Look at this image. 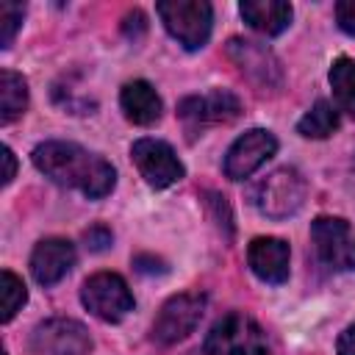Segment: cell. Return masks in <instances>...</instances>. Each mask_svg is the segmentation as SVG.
<instances>
[{"mask_svg":"<svg viewBox=\"0 0 355 355\" xmlns=\"http://www.w3.org/2000/svg\"><path fill=\"white\" fill-rule=\"evenodd\" d=\"M31 158L44 178L58 186L78 189L89 200H103L116 186L114 166L103 155L89 153L75 141H42L33 147Z\"/></svg>","mask_w":355,"mask_h":355,"instance_id":"obj_1","label":"cell"},{"mask_svg":"<svg viewBox=\"0 0 355 355\" xmlns=\"http://www.w3.org/2000/svg\"><path fill=\"white\" fill-rule=\"evenodd\" d=\"M202 355H269V338L252 316L233 311L211 324Z\"/></svg>","mask_w":355,"mask_h":355,"instance_id":"obj_2","label":"cell"},{"mask_svg":"<svg viewBox=\"0 0 355 355\" xmlns=\"http://www.w3.org/2000/svg\"><path fill=\"white\" fill-rule=\"evenodd\" d=\"M308 194V183L305 178L294 169V166H280L275 172H269L263 180H258L250 191L252 205L269 216V219H288L294 216Z\"/></svg>","mask_w":355,"mask_h":355,"instance_id":"obj_3","label":"cell"},{"mask_svg":"<svg viewBox=\"0 0 355 355\" xmlns=\"http://www.w3.org/2000/svg\"><path fill=\"white\" fill-rule=\"evenodd\" d=\"M164 28L186 50H200L214 25V8L205 0H161L155 6Z\"/></svg>","mask_w":355,"mask_h":355,"instance_id":"obj_4","label":"cell"},{"mask_svg":"<svg viewBox=\"0 0 355 355\" xmlns=\"http://www.w3.org/2000/svg\"><path fill=\"white\" fill-rule=\"evenodd\" d=\"M80 302L92 316L103 322H122L136 305L128 283L116 272H97L86 277L80 288Z\"/></svg>","mask_w":355,"mask_h":355,"instance_id":"obj_5","label":"cell"},{"mask_svg":"<svg viewBox=\"0 0 355 355\" xmlns=\"http://www.w3.org/2000/svg\"><path fill=\"white\" fill-rule=\"evenodd\" d=\"M316 258L330 272L355 269V227L341 216H319L311 225Z\"/></svg>","mask_w":355,"mask_h":355,"instance_id":"obj_6","label":"cell"},{"mask_svg":"<svg viewBox=\"0 0 355 355\" xmlns=\"http://www.w3.org/2000/svg\"><path fill=\"white\" fill-rule=\"evenodd\" d=\"M202 313H205V294L180 291L161 305V311L153 322V338L158 344H178L189 333L197 330Z\"/></svg>","mask_w":355,"mask_h":355,"instance_id":"obj_7","label":"cell"},{"mask_svg":"<svg viewBox=\"0 0 355 355\" xmlns=\"http://www.w3.org/2000/svg\"><path fill=\"white\" fill-rule=\"evenodd\" d=\"M31 349L36 355H89L92 336L78 319L53 316L33 327Z\"/></svg>","mask_w":355,"mask_h":355,"instance_id":"obj_8","label":"cell"},{"mask_svg":"<svg viewBox=\"0 0 355 355\" xmlns=\"http://www.w3.org/2000/svg\"><path fill=\"white\" fill-rule=\"evenodd\" d=\"M130 158L139 169V175L147 180V186L153 189H166L172 183H178L186 169L178 158V153L172 150V144L161 141V139H136L130 147Z\"/></svg>","mask_w":355,"mask_h":355,"instance_id":"obj_9","label":"cell"},{"mask_svg":"<svg viewBox=\"0 0 355 355\" xmlns=\"http://www.w3.org/2000/svg\"><path fill=\"white\" fill-rule=\"evenodd\" d=\"M227 55L239 67V72L258 89V92H275L283 83L280 61L275 53L252 39H230L227 42Z\"/></svg>","mask_w":355,"mask_h":355,"instance_id":"obj_10","label":"cell"},{"mask_svg":"<svg viewBox=\"0 0 355 355\" xmlns=\"http://www.w3.org/2000/svg\"><path fill=\"white\" fill-rule=\"evenodd\" d=\"M241 114V103L233 92L225 89H214L208 94H194L180 100L178 105V116L183 119L186 130L191 136H197L200 130H205L208 125H219V122H233Z\"/></svg>","mask_w":355,"mask_h":355,"instance_id":"obj_11","label":"cell"},{"mask_svg":"<svg viewBox=\"0 0 355 355\" xmlns=\"http://www.w3.org/2000/svg\"><path fill=\"white\" fill-rule=\"evenodd\" d=\"M277 153V139L275 133L263 128H252L241 133L225 153V175L230 180H244L250 178L261 164H266Z\"/></svg>","mask_w":355,"mask_h":355,"instance_id":"obj_12","label":"cell"},{"mask_svg":"<svg viewBox=\"0 0 355 355\" xmlns=\"http://www.w3.org/2000/svg\"><path fill=\"white\" fill-rule=\"evenodd\" d=\"M75 266V244L58 236L42 239L31 252V275L39 286H55Z\"/></svg>","mask_w":355,"mask_h":355,"instance_id":"obj_13","label":"cell"},{"mask_svg":"<svg viewBox=\"0 0 355 355\" xmlns=\"http://www.w3.org/2000/svg\"><path fill=\"white\" fill-rule=\"evenodd\" d=\"M288 244L277 236H258L247 247V263L252 275L263 283L280 286L288 280Z\"/></svg>","mask_w":355,"mask_h":355,"instance_id":"obj_14","label":"cell"},{"mask_svg":"<svg viewBox=\"0 0 355 355\" xmlns=\"http://www.w3.org/2000/svg\"><path fill=\"white\" fill-rule=\"evenodd\" d=\"M119 105H122L125 116L133 125H141V128L155 125L161 119V111H164L158 92L147 80H130V83H125L122 92H119Z\"/></svg>","mask_w":355,"mask_h":355,"instance_id":"obj_15","label":"cell"},{"mask_svg":"<svg viewBox=\"0 0 355 355\" xmlns=\"http://www.w3.org/2000/svg\"><path fill=\"white\" fill-rule=\"evenodd\" d=\"M239 11L244 22L263 36H277L291 22V6L283 0H244Z\"/></svg>","mask_w":355,"mask_h":355,"instance_id":"obj_16","label":"cell"},{"mask_svg":"<svg viewBox=\"0 0 355 355\" xmlns=\"http://www.w3.org/2000/svg\"><path fill=\"white\" fill-rule=\"evenodd\" d=\"M28 108V83L19 72L3 69L0 72V122L8 125L22 116Z\"/></svg>","mask_w":355,"mask_h":355,"instance_id":"obj_17","label":"cell"},{"mask_svg":"<svg viewBox=\"0 0 355 355\" xmlns=\"http://www.w3.org/2000/svg\"><path fill=\"white\" fill-rule=\"evenodd\" d=\"M330 86H333V97L336 105L355 119V58L338 55L330 67Z\"/></svg>","mask_w":355,"mask_h":355,"instance_id":"obj_18","label":"cell"},{"mask_svg":"<svg viewBox=\"0 0 355 355\" xmlns=\"http://www.w3.org/2000/svg\"><path fill=\"white\" fill-rule=\"evenodd\" d=\"M336 128H338V111L327 100H316L297 122V133L305 139H327L330 133H336Z\"/></svg>","mask_w":355,"mask_h":355,"instance_id":"obj_19","label":"cell"},{"mask_svg":"<svg viewBox=\"0 0 355 355\" xmlns=\"http://www.w3.org/2000/svg\"><path fill=\"white\" fill-rule=\"evenodd\" d=\"M25 300H28L25 283L14 272L3 269V275H0V308H3L0 311V319L3 322H11L17 316V311H22Z\"/></svg>","mask_w":355,"mask_h":355,"instance_id":"obj_20","label":"cell"},{"mask_svg":"<svg viewBox=\"0 0 355 355\" xmlns=\"http://www.w3.org/2000/svg\"><path fill=\"white\" fill-rule=\"evenodd\" d=\"M22 19H25L22 3H14V0L0 3V47H11L17 31L22 28Z\"/></svg>","mask_w":355,"mask_h":355,"instance_id":"obj_21","label":"cell"},{"mask_svg":"<svg viewBox=\"0 0 355 355\" xmlns=\"http://www.w3.org/2000/svg\"><path fill=\"white\" fill-rule=\"evenodd\" d=\"M83 241H86V247H89L92 252H103V250L111 247L114 236H111V230H108L105 225H94V227H89V230L83 233Z\"/></svg>","mask_w":355,"mask_h":355,"instance_id":"obj_22","label":"cell"},{"mask_svg":"<svg viewBox=\"0 0 355 355\" xmlns=\"http://www.w3.org/2000/svg\"><path fill=\"white\" fill-rule=\"evenodd\" d=\"M336 22L344 33L355 36V0H341L336 6Z\"/></svg>","mask_w":355,"mask_h":355,"instance_id":"obj_23","label":"cell"},{"mask_svg":"<svg viewBox=\"0 0 355 355\" xmlns=\"http://www.w3.org/2000/svg\"><path fill=\"white\" fill-rule=\"evenodd\" d=\"M144 28H147V19H144V14H141L139 8L128 11V17H125V22H122V31H125L130 39H139V33H144Z\"/></svg>","mask_w":355,"mask_h":355,"instance_id":"obj_24","label":"cell"},{"mask_svg":"<svg viewBox=\"0 0 355 355\" xmlns=\"http://www.w3.org/2000/svg\"><path fill=\"white\" fill-rule=\"evenodd\" d=\"M133 266H136L139 272H147V275H155V272H166L164 261H158V258H150V255H136V258H133Z\"/></svg>","mask_w":355,"mask_h":355,"instance_id":"obj_25","label":"cell"},{"mask_svg":"<svg viewBox=\"0 0 355 355\" xmlns=\"http://www.w3.org/2000/svg\"><path fill=\"white\" fill-rule=\"evenodd\" d=\"M336 352H338V355H355V324H349V327L338 336Z\"/></svg>","mask_w":355,"mask_h":355,"instance_id":"obj_26","label":"cell"},{"mask_svg":"<svg viewBox=\"0 0 355 355\" xmlns=\"http://www.w3.org/2000/svg\"><path fill=\"white\" fill-rule=\"evenodd\" d=\"M3 155V186H8L11 180H14V175H17V158H14V153H11V147H3L0 150Z\"/></svg>","mask_w":355,"mask_h":355,"instance_id":"obj_27","label":"cell"},{"mask_svg":"<svg viewBox=\"0 0 355 355\" xmlns=\"http://www.w3.org/2000/svg\"><path fill=\"white\" fill-rule=\"evenodd\" d=\"M352 175H355V158H352Z\"/></svg>","mask_w":355,"mask_h":355,"instance_id":"obj_28","label":"cell"}]
</instances>
